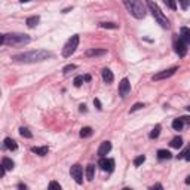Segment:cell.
<instances>
[{
    "mask_svg": "<svg viewBox=\"0 0 190 190\" xmlns=\"http://www.w3.org/2000/svg\"><path fill=\"white\" fill-rule=\"evenodd\" d=\"M110 150H111V142L110 141H102L101 146H100V149H98V156L100 157L106 156Z\"/></svg>",
    "mask_w": 190,
    "mask_h": 190,
    "instance_id": "cell-11",
    "label": "cell"
},
{
    "mask_svg": "<svg viewBox=\"0 0 190 190\" xmlns=\"http://www.w3.org/2000/svg\"><path fill=\"white\" fill-rule=\"evenodd\" d=\"M172 128L175 131H181L183 129V120L181 119H174L172 120Z\"/></svg>",
    "mask_w": 190,
    "mask_h": 190,
    "instance_id": "cell-23",
    "label": "cell"
},
{
    "mask_svg": "<svg viewBox=\"0 0 190 190\" xmlns=\"http://www.w3.org/2000/svg\"><path fill=\"white\" fill-rule=\"evenodd\" d=\"M177 71V67H172L170 68V70H163V71H161V73H157V75L153 76V80H162V79H168V77H171V76L174 75Z\"/></svg>",
    "mask_w": 190,
    "mask_h": 190,
    "instance_id": "cell-10",
    "label": "cell"
},
{
    "mask_svg": "<svg viewBox=\"0 0 190 190\" xmlns=\"http://www.w3.org/2000/svg\"><path fill=\"white\" fill-rule=\"evenodd\" d=\"M83 82H85L83 76H76V77H75V82H73V83H75L76 88H79V86H82V83H83Z\"/></svg>",
    "mask_w": 190,
    "mask_h": 190,
    "instance_id": "cell-28",
    "label": "cell"
},
{
    "mask_svg": "<svg viewBox=\"0 0 190 190\" xmlns=\"http://www.w3.org/2000/svg\"><path fill=\"white\" fill-rule=\"evenodd\" d=\"M129 92H131V83H129V80L125 77V79H122L120 83H119V95H120V97H126Z\"/></svg>",
    "mask_w": 190,
    "mask_h": 190,
    "instance_id": "cell-9",
    "label": "cell"
},
{
    "mask_svg": "<svg viewBox=\"0 0 190 190\" xmlns=\"http://www.w3.org/2000/svg\"><path fill=\"white\" fill-rule=\"evenodd\" d=\"M39 21H40V18H39L37 15H34V16H28L27 21H25V24H27L30 28H34L37 24H39Z\"/></svg>",
    "mask_w": 190,
    "mask_h": 190,
    "instance_id": "cell-13",
    "label": "cell"
},
{
    "mask_svg": "<svg viewBox=\"0 0 190 190\" xmlns=\"http://www.w3.org/2000/svg\"><path fill=\"white\" fill-rule=\"evenodd\" d=\"M31 152L36 153V155H39V156H45V155H48V147L46 146H43V147H33Z\"/></svg>",
    "mask_w": 190,
    "mask_h": 190,
    "instance_id": "cell-20",
    "label": "cell"
},
{
    "mask_svg": "<svg viewBox=\"0 0 190 190\" xmlns=\"http://www.w3.org/2000/svg\"><path fill=\"white\" fill-rule=\"evenodd\" d=\"M5 147L9 150H16L18 149V144H16V141L15 140H12V138H5Z\"/></svg>",
    "mask_w": 190,
    "mask_h": 190,
    "instance_id": "cell-15",
    "label": "cell"
},
{
    "mask_svg": "<svg viewBox=\"0 0 190 190\" xmlns=\"http://www.w3.org/2000/svg\"><path fill=\"white\" fill-rule=\"evenodd\" d=\"M92 135V128H89V126H85V128L80 129V137L82 138H88V137Z\"/></svg>",
    "mask_w": 190,
    "mask_h": 190,
    "instance_id": "cell-22",
    "label": "cell"
},
{
    "mask_svg": "<svg viewBox=\"0 0 190 190\" xmlns=\"http://www.w3.org/2000/svg\"><path fill=\"white\" fill-rule=\"evenodd\" d=\"M106 54H107L106 49H89L86 52L88 57H101V55H106Z\"/></svg>",
    "mask_w": 190,
    "mask_h": 190,
    "instance_id": "cell-14",
    "label": "cell"
},
{
    "mask_svg": "<svg viewBox=\"0 0 190 190\" xmlns=\"http://www.w3.org/2000/svg\"><path fill=\"white\" fill-rule=\"evenodd\" d=\"M21 2H22V3H25V2H30V0H21Z\"/></svg>",
    "mask_w": 190,
    "mask_h": 190,
    "instance_id": "cell-41",
    "label": "cell"
},
{
    "mask_svg": "<svg viewBox=\"0 0 190 190\" xmlns=\"http://www.w3.org/2000/svg\"><path fill=\"white\" fill-rule=\"evenodd\" d=\"M178 3L181 5V7H183L184 11L189 7V5H190V0H178Z\"/></svg>",
    "mask_w": 190,
    "mask_h": 190,
    "instance_id": "cell-30",
    "label": "cell"
},
{
    "mask_svg": "<svg viewBox=\"0 0 190 190\" xmlns=\"http://www.w3.org/2000/svg\"><path fill=\"white\" fill-rule=\"evenodd\" d=\"M157 157H159L161 161H165V159H171V152H168V150H165V149L157 150Z\"/></svg>",
    "mask_w": 190,
    "mask_h": 190,
    "instance_id": "cell-18",
    "label": "cell"
},
{
    "mask_svg": "<svg viewBox=\"0 0 190 190\" xmlns=\"http://www.w3.org/2000/svg\"><path fill=\"white\" fill-rule=\"evenodd\" d=\"M83 79H85V80H86V82H89V80H91V76H89V75H86V76H85V77H83Z\"/></svg>",
    "mask_w": 190,
    "mask_h": 190,
    "instance_id": "cell-38",
    "label": "cell"
},
{
    "mask_svg": "<svg viewBox=\"0 0 190 190\" xmlns=\"http://www.w3.org/2000/svg\"><path fill=\"white\" fill-rule=\"evenodd\" d=\"M98 166H100L102 171H106V172H111V171L115 170V161L102 156L101 159H100V162H98Z\"/></svg>",
    "mask_w": 190,
    "mask_h": 190,
    "instance_id": "cell-7",
    "label": "cell"
},
{
    "mask_svg": "<svg viewBox=\"0 0 190 190\" xmlns=\"http://www.w3.org/2000/svg\"><path fill=\"white\" fill-rule=\"evenodd\" d=\"M70 174H71V178H75V181L77 184L83 183V170H82L80 165H73L70 170Z\"/></svg>",
    "mask_w": 190,
    "mask_h": 190,
    "instance_id": "cell-6",
    "label": "cell"
},
{
    "mask_svg": "<svg viewBox=\"0 0 190 190\" xmlns=\"http://www.w3.org/2000/svg\"><path fill=\"white\" fill-rule=\"evenodd\" d=\"M77 46H79V36L75 34V36H71V37L66 42V45L62 48V57H64V58L71 57V54H75V51L77 49Z\"/></svg>",
    "mask_w": 190,
    "mask_h": 190,
    "instance_id": "cell-4",
    "label": "cell"
},
{
    "mask_svg": "<svg viewBox=\"0 0 190 190\" xmlns=\"http://www.w3.org/2000/svg\"><path fill=\"white\" fill-rule=\"evenodd\" d=\"M170 146L172 149H180V147L183 146V138H181V137H174V138L171 140Z\"/></svg>",
    "mask_w": 190,
    "mask_h": 190,
    "instance_id": "cell-16",
    "label": "cell"
},
{
    "mask_svg": "<svg viewBox=\"0 0 190 190\" xmlns=\"http://www.w3.org/2000/svg\"><path fill=\"white\" fill-rule=\"evenodd\" d=\"M2 43H5V36H3V34H0V45H2Z\"/></svg>",
    "mask_w": 190,
    "mask_h": 190,
    "instance_id": "cell-36",
    "label": "cell"
},
{
    "mask_svg": "<svg viewBox=\"0 0 190 190\" xmlns=\"http://www.w3.org/2000/svg\"><path fill=\"white\" fill-rule=\"evenodd\" d=\"M30 42V37L25 34H7L5 36V43L12 45V46H21Z\"/></svg>",
    "mask_w": 190,
    "mask_h": 190,
    "instance_id": "cell-5",
    "label": "cell"
},
{
    "mask_svg": "<svg viewBox=\"0 0 190 190\" xmlns=\"http://www.w3.org/2000/svg\"><path fill=\"white\" fill-rule=\"evenodd\" d=\"M101 75H102V80L106 82V83H111V82L115 80V76L111 73V70H109V68H104L101 71Z\"/></svg>",
    "mask_w": 190,
    "mask_h": 190,
    "instance_id": "cell-12",
    "label": "cell"
},
{
    "mask_svg": "<svg viewBox=\"0 0 190 190\" xmlns=\"http://www.w3.org/2000/svg\"><path fill=\"white\" fill-rule=\"evenodd\" d=\"M5 166H3V165H2V163H0V178H2V177L5 175Z\"/></svg>",
    "mask_w": 190,
    "mask_h": 190,
    "instance_id": "cell-35",
    "label": "cell"
},
{
    "mask_svg": "<svg viewBox=\"0 0 190 190\" xmlns=\"http://www.w3.org/2000/svg\"><path fill=\"white\" fill-rule=\"evenodd\" d=\"M49 57H52L51 52L43 51V49H39V51H31V52H25V54L14 55L12 60H14L15 62H25V64H30V62L45 61V60H48Z\"/></svg>",
    "mask_w": 190,
    "mask_h": 190,
    "instance_id": "cell-1",
    "label": "cell"
},
{
    "mask_svg": "<svg viewBox=\"0 0 190 190\" xmlns=\"http://www.w3.org/2000/svg\"><path fill=\"white\" fill-rule=\"evenodd\" d=\"M49 189L61 190V186H60V183H57V181H51V183H49Z\"/></svg>",
    "mask_w": 190,
    "mask_h": 190,
    "instance_id": "cell-32",
    "label": "cell"
},
{
    "mask_svg": "<svg viewBox=\"0 0 190 190\" xmlns=\"http://www.w3.org/2000/svg\"><path fill=\"white\" fill-rule=\"evenodd\" d=\"M123 5L137 20H142L146 16V6L142 5L141 0H123Z\"/></svg>",
    "mask_w": 190,
    "mask_h": 190,
    "instance_id": "cell-2",
    "label": "cell"
},
{
    "mask_svg": "<svg viewBox=\"0 0 190 190\" xmlns=\"http://www.w3.org/2000/svg\"><path fill=\"white\" fill-rule=\"evenodd\" d=\"M147 6H149V9H150V12L153 14V16H155V20L161 24V27H163V28H168L170 27V21L166 20V16L163 15V12L161 11V7L157 6L156 3L153 2V0H149L147 2Z\"/></svg>",
    "mask_w": 190,
    "mask_h": 190,
    "instance_id": "cell-3",
    "label": "cell"
},
{
    "mask_svg": "<svg viewBox=\"0 0 190 190\" xmlns=\"http://www.w3.org/2000/svg\"><path fill=\"white\" fill-rule=\"evenodd\" d=\"M174 48H175V52L178 54V57H186V54H187V43H184L181 39H177L175 42H174Z\"/></svg>",
    "mask_w": 190,
    "mask_h": 190,
    "instance_id": "cell-8",
    "label": "cell"
},
{
    "mask_svg": "<svg viewBox=\"0 0 190 190\" xmlns=\"http://www.w3.org/2000/svg\"><path fill=\"white\" fill-rule=\"evenodd\" d=\"M94 174H95V165H88L86 166V178L89 181L94 180Z\"/></svg>",
    "mask_w": 190,
    "mask_h": 190,
    "instance_id": "cell-21",
    "label": "cell"
},
{
    "mask_svg": "<svg viewBox=\"0 0 190 190\" xmlns=\"http://www.w3.org/2000/svg\"><path fill=\"white\" fill-rule=\"evenodd\" d=\"M94 106H95V107H97L98 110H101V109H102V107H101V102H100V100H97V98L94 100Z\"/></svg>",
    "mask_w": 190,
    "mask_h": 190,
    "instance_id": "cell-34",
    "label": "cell"
},
{
    "mask_svg": "<svg viewBox=\"0 0 190 190\" xmlns=\"http://www.w3.org/2000/svg\"><path fill=\"white\" fill-rule=\"evenodd\" d=\"M159 134H161V125H156V126L153 128V131L150 132L149 137L152 138V140H153V138H157V137H159Z\"/></svg>",
    "mask_w": 190,
    "mask_h": 190,
    "instance_id": "cell-24",
    "label": "cell"
},
{
    "mask_svg": "<svg viewBox=\"0 0 190 190\" xmlns=\"http://www.w3.org/2000/svg\"><path fill=\"white\" fill-rule=\"evenodd\" d=\"M181 40L184 42V43H189L190 42V30L187 27H181Z\"/></svg>",
    "mask_w": 190,
    "mask_h": 190,
    "instance_id": "cell-17",
    "label": "cell"
},
{
    "mask_svg": "<svg viewBox=\"0 0 190 190\" xmlns=\"http://www.w3.org/2000/svg\"><path fill=\"white\" fill-rule=\"evenodd\" d=\"M142 107H144V104H142V102H137L135 106H134V107L131 109V113H134V111H137V110L142 109Z\"/></svg>",
    "mask_w": 190,
    "mask_h": 190,
    "instance_id": "cell-33",
    "label": "cell"
},
{
    "mask_svg": "<svg viewBox=\"0 0 190 190\" xmlns=\"http://www.w3.org/2000/svg\"><path fill=\"white\" fill-rule=\"evenodd\" d=\"M163 3L170 7V9H172V11H175L177 9V2L175 0H163Z\"/></svg>",
    "mask_w": 190,
    "mask_h": 190,
    "instance_id": "cell-26",
    "label": "cell"
},
{
    "mask_svg": "<svg viewBox=\"0 0 190 190\" xmlns=\"http://www.w3.org/2000/svg\"><path fill=\"white\" fill-rule=\"evenodd\" d=\"M2 165L5 166V170H6V171H12V170H14V166H15L14 162H12L9 157H3V161H2Z\"/></svg>",
    "mask_w": 190,
    "mask_h": 190,
    "instance_id": "cell-19",
    "label": "cell"
},
{
    "mask_svg": "<svg viewBox=\"0 0 190 190\" xmlns=\"http://www.w3.org/2000/svg\"><path fill=\"white\" fill-rule=\"evenodd\" d=\"M80 111H86V106L85 104H80Z\"/></svg>",
    "mask_w": 190,
    "mask_h": 190,
    "instance_id": "cell-37",
    "label": "cell"
},
{
    "mask_svg": "<svg viewBox=\"0 0 190 190\" xmlns=\"http://www.w3.org/2000/svg\"><path fill=\"white\" fill-rule=\"evenodd\" d=\"M20 135L24 137V138H31V137H33V134H31L27 128H20Z\"/></svg>",
    "mask_w": 190,
    "mask_h": 190,
    "instance_id": "cell-25",
    "label": "cell"
},
{
    "mask_svg": "<svg viewBox=\"0 0 190 190\" xmlns=\"http://www.w3.org/2000/svg\"><path fill=\"white\" fill-rule=\"evenodd\" d=\"M75 68H76L75 64H68V66H66V67H64V70H62V71L67 75V73H70V71H71V70H75Z\"/></svg>",
    "mask_w": 190,
    "mask_h": 190,
    "instance_id": "cell-31",
    "label": "cell"
},
{
    "mask_svg": "<svg viewBox=\"0 0 190 190\" xmlns=\"http://www.w3.org/2000/svg\"><path fill=\"white\" fill-rule=\"evenodd\" d=\"M18 187H20V189H27V186H25V184H20Z\"/></svg>",
    "mask_w": 190,
    "mask_h": 190,
    "instance_id": "cell-40",
    "label": "cell"
},
{
    "mask_svg": "<svg viewBox=\"0 0 190 190\" xmlns=\"http://www.w3.org/2000/svg\"><path fill=\"white\" fill-rule=\"evenodd\" d=\"M100 27L101 28H113V30H116L119 25H117V24H113V22H101Z\"/></svg>",
    "mask_w": 190,
    "mask_h": 190,
    "instance_id": "cell-27",
    "label": "cell"
},
{
    "mask_svg": "<svg viewBox=\"0 0 190 190\" xmlns=\"http://www.w3.org/2000/svg\"><path fill=\"white\" fill-rule=\"evenodd\" d=\"M181 120H183V122H187V120H189V117H187V116H184V117H181Z\"/></svg>",
    "mask_w": 190,
    "mask_h": 190,
    "instance_id": "cell-39",
    "label": "cell"
},
{
    "mask_svg": "<svg viewBox=\"0 0 190 190\" xmlns=\"http://www.w3.org/2000/svg\"><path fill=\"white\" fill-rule=\"evenodd\" d=\"M144 161H146V156H142V155L141 156H137L135 159H134V165H135V166H140Z\"/></svg>",
    "mask_w": 190,
    "mask_h": 190,
    "instance_id": "cell-29",
    "label": "cell"
}]
</instances>
